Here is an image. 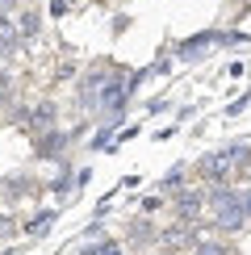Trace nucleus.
Masks as SVG:
<instances>
[{
    "instance_id": "1",
    "label": "nucleus",
    "mask_w": 251,
    "mask_h": 255,
    "mask_svg": "<svg viewBox=\"0 0 251 255\" xmlns=\"http://www.w3.org/2000/svg\"><path fill=\"white\" fill-rule=\"evenodd\" d=\"M209 205H214V226L218 230H239L247 222L243 205H239V193H230V188H214L209 193Z\"/></svg>"
},
{
    "instance_id": "5",
    "label": "nucleus",
    "mask_w": 251,
    "mask_h": 255,
    "mask_svg": "<svg viewBox=\"0 0 251 255\" xmlns=\"http://www.w3.org/2000/svg\"><path fill=\"white\" fill-rule=\"evenodd\" d=\"M38 25H42L38 13H21V17H17V34H21V38H34V34H38Z\"/></svg>"
},
{
    "instance_id": "11",
    "label": "nucleus",
    "mask_w": 251,
    "mask_h": 255,
    "mask_svg": "<svg viewBox=\"0 0 251 255\" xmlns=\"http://www.w3.org/2000/svg\"><path fill=\"white\" fill-rule=\"evenodd\" d=\"M8 8H13V0H0V17H4V13H8Z\"/></svg>"
},
{
    "instance_id": "8",
    "label": "nucleus",
    "mask_w": 251,
    "mask_h": 255,
    "mask_svg": "<svg viewBox=\"0 0 251 255\" xmlns=\"http://www.w3.org/2000/svg\"><path fill=\"white\" fill-rule=\"evenodd\" d=\"M59 146H63V134H50V138H46V142H42V146H38V151H42V159H50V155H55V151H59Z\"/></svg>"
},
{
    "instance_id": "6",
    "label": "nucleus",
    "mask_w": 251,
    "mask_h": 255,
    "mask_svg": "<svg viewBox=\"0 0 251 255\" xmlns=\"http://www.w3.org/2000/svg\"><path fill=\"white\" fill-rule=\"evenodd\" d=\"M50 226H55V214H38L34 222H29V235L42 239V235H50Z\"/></svg>"
},
{
    "instance_id": "2",
    "label": "nucleus",
    "mask_w": 251,
    "mask_h": 255,
    "mask_svg": "<svg viewBox=\"0 0 251 255\" xmlns=\"http://www.w3.org/2000/svg\"><path fill=\"white\" fill-rule=\"evenodd\" d=\"M201 193H197V188H188V193H180V197H176V209H180V218L184 222H193L197 218V209H201Z\"/></svg>"
},
{
    "instance_id": "13",
    "label": "nucleus",
    "mask_w": 251,
    "mask_h": 255,
    "mask_svg": "<svg viewBox=\"0 0 251 255\" xmlns=\"http://www.w3.org/2000/svg\"><path fill=\"white\" fill-rule=\"evenodd\" d=\"M0 59H4V55H0Z\"/></svg>"
},
{
    "instance_id": "9",
    "label": "nucleus",
    "mask_w": 251,
    "mask_h": 255,
    "mask_svg": "<svg viewBox=\"0 0 251 255\" xmlns=\"http://www.w3.org/2000/svg\"><path fill=\"white\" fill-rule=\"evenodd\" d=\"M239 205H243V214L251 218V188H247V193H239Z\"/></svg>"
},
{
    "instance_id": "7",
    "label": "nucleus",
    "mask_w": 251,
    "mask_h": 255,
    "mask_svg": "<svg viewBox=\"0 0 251 255\" xmlns=\"http://www.w3.org/2000/svg\"><path fill=\"white\" fill-rule=\"evenodd\" d=\"M80 255H122V247L118 243H101V247H84Z\"/></svg>"
},
{
    "instance_id": "4",
    "label": "nucleus",
    "mask_w": 251,
    "mask_h": 255,
    "mask_svg": "<svg viewBox=\"0 0 251 255\" xmlns=\"http://www.w3.org/2000/svg\"><path fill=\"white\" fill-rule=\"evenodd\" d=\"M50 126H55V105H38L34 109V130H50Z\"/></svg>"
},
{
    "instance_id": "12",
    "label": "nucleus",
    "mask_w": 251,
    "mask_h": 255,
    "mask_svg": "<svg viewBox=\"0 0 251 255\" xmlns=\"http://www.w3.org/2000/svg\"><path fill=\"white\" fill-rule=\"evenodd\" d=\"M163 255H172V251H163Z\"/></svg>"
},
{
    "instance_id": "10",
    "label": "nucleus",
    "mask_w": 251,
    "mask_h": 255,
    "mask_svg": "<svg viewBox=\"0 0 251 255\" xmlns=\"http://www.w3.org/2000/svg\"><path fill=\"white\" fill-rule=\"evenodd\" d=\"M0 235H13V218H4V214H0Z\"/></svg>"
},
{
    "instance_id": "3",
    "label": "nucleus",
    "mask_w": 251,
    "mask_h": 255,
    "mask_svg": "<svg viewBox=\"0 0 251 255\" xmlns=\"http://www.w3.org/2000/svg\"><path fill=\"white\" fill-rule=\"evenodd\" d=\"M17 46H21V34H17V25L0 17V55H13Z\"/></svg>"
}]
</instances>
